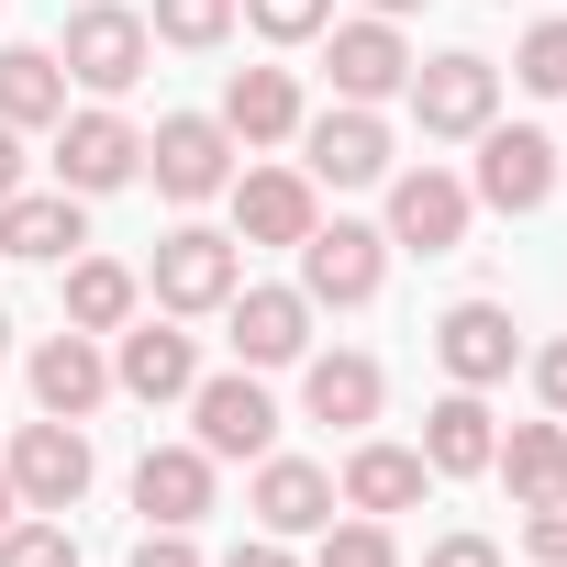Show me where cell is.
I'll return each mask as SVG.
<instances>
[{"mask_svg": "<svg viewBox=\"0 0 567 567\" xmlns=\"http://www.w3.org/2000/svg\"><path fill=\"white\" fill-rule=\"evenodd\" d=\"M145 45H156V34H145V12L79 0V23H68V56H56V68H68L79 90H101V101H112V90H134V79H145Z\"/></svg>", "mask_w": 567, "mask_h": 567, "instance_id": "1", "label": "cell"}, {"mask_svg": "<svg viewBox=\"0 0 567 567\" xmlns=\"http://www.w3.org/2000/svg\"><path fill=\"white\" fill-rule=\"evenodd\" d=\"M467 200H489V212H545V200H556V145L523 134V123H478V178H467Z\"/></svg>", "mask_w": 567, "mask_h": 567, "instance_id": "2", "label": "cell"}, {"mask_svg": "<svg viewBox=\"0 0 567 567\" xmlns=\"http://www.w3.org/2000/svg\"><path fill=\"white\" fill-rule=\"evenodd\" d=\"M12 489H23V512H79L90 501V434L79 423H23L12 434Z\"/></svg>", "mask_w": 567, "mask_h": 567, "instance_id": "3", "label": "cell"}, {"mask_svg": "<svg viewBox=\"0 0 567 567\" xmlns=\"http://www.w3.org/2000/svg\"><path fill=\"white\" fill-rule=\"evenodd\" d=\"M379 256H390V234H368V223H312V234H301V301H334V312L379 301Z\"/></svg>", "mask_w": 567, "mask_h": 567, "instance_id": "4", "label": "cell"}, {"mask_svg": "<svg viewBox=\"0 0 567 567\" xmlns=\"http://www.w3.org/2000/svg\"><path fill=\"white\" fill-rule=\"evenodd\" d=\"M145 167H156L167 200H212V189L234 178V134H223L212 112H167V123L145 134Z\"/></svg>", "mask_w": 567, "mask_h": 567, "instance_id": "5", "label": "cell"}, {"mask_svg": "<svg viewBox=\"0 0 567 567\" xmlns=\"http://www.w3.org/2000/svg\"><path fill=\"white\" fill-rule=\"evenodd\" d=\"M234 290H245L234 234H200V223H178V234L156 245V301H167V312H223Z\"/></svg>", "mask_w": 567, "mask_h": 567, "instance_id": "6", "label": "cell"}, {"mask_svg": "<svg viewBox=\"0 0 567 567\" xmlns=\"http://www.w3.org/2000/svg\"><path fill=\"white\" fill-rule=\"evenodd\" d=\"M134 167H145V134H134L123 112H79V123H56V189L101 200V189H123Z\"/></svg>", "mask_w": 567, "mask_h": 567, "instance_id": "7", "label": "cell"}, {"mask_svg": "<svg viewBox=\"0 0 567 567\" xmlns=\"http://www.w3.org/2000/svg\"><path fill=\"white\" fill-rule=\"evenodd\" d=\"M189 423H200V456H267V445H278V401L256 390V368L200 379V390H189Z\"/></svg>", "mask_w": 567, "mask_h": 567, "instance_id": "8", "label": "cell"}, {"mask_svg": "<svg viewBox=\"0 0 567 567\" xmlns=\"http://www.w3.org/2000/svg\"><path fill=\"white\" fill-rule=\"evenodd\" d=\"M401 90H412L423 134H478V123L501 112V68H489V56H434V68H412Z\"/></svg>", "mask_w": 567, "mask_h": 567, "instance_id": "9", "label": "cell"}, {"mask_svg": "<svg viewBox=\"0 0 567 567\" xmlns=\"http://www.w3.org/2000/svg\"><path fill=\"white\" fill-rule=\"evenodd\" d=\"M390 245H412V256H456V245H467V178H445V167L390 178Z\"/></svg>", "mask_w": 567, "mask_h": 567, "instance_id": "10", "label": "cell"}, {"mask_svg": "<svg viewBox=\"0 0 567 567\" xmlns=\"http://www.w3.org/2000/svg\"><path fill=\"white\" fill-rule=\"evenodd\" d=\"M434 357H445V379H456V390H489V379H512L523 334H512V312H501V301H456V312L434 323Z\"/></svg>", "mask_w": 567, "mask_h": 567, "instance_id": "11", "label": "cell"}, {"mask_svg": "<svg viewBox=\"0 0 567 567\" xmlns=\"http://www.w3.org/2000/svg\"><path fill=\"white\" fill-rule=\"evenodd\" d=\"M301 145H312V178H323V189H368V178H390V123H379L368 101L323 112Z\"/></svg>", "mask_w": 567, "mask_h": 567, "instance_id": "12", "label": "cell"}, {"mask_svg": "<svg viewBox=\"0 0 567 567\" xmlns=\"http://www.w3.org/2000/svg\"><path fill=\"white\" fill-rule=\"evenodd\" d=\"M101 390H112V357H101L79 323L34 346V401H45L56 423H90V412H101Z\"/></svg>", "mask_w": 567, "mask_h": 567, "instance_id": "13", "label": "cell"}, {"mask_svg": "<svg viewBox=\"0 0 567 567\" xmlns=\"http://www.w3.org/2000/svg\"><path fill=\"white\" fill-rule=\"evenodd\" d=\"M134 512L167 523V534H189V523L212 512V456H200V445H145V467H134Z\"/></svg>", "mask_w": 567, "mask_h": 567, "instance_id": "14", "label": "cell"}, {"mask_svg": "<svg viewBox=\"0 0 567 567\" xmlns=\"http://www.w3.org/2000/svg\"><path fill=\"white\" fill-rule=\"evenodd\" d=\"M323 523H334V478L312 456H267L256 467V534L290 545V534H323Z\"/></svg>", "mask_w": 567, "mask_h": 567, "instance_id": "15", "label": "cell"}, {"mask_svg": "<svg viewBox=\"0 0 567 567\" xmlns=\"http://www.w3.org/2000/svg\"><path fill=\"white\" fill-rule=\"evenodd\" d=\"M223 312H234V357H245V368H290V357L312 346V301H301V290H234Z\"/></svg>", "mask_w": 567, "mask_h": 567, "instance_id": "16", "label": "cell"}, {"mask_svg": "<svg viewBox=\"0 0 567 567\" xmlns=\"http://www.w3.org/2000/svg\"><path fill=\"white\" fill-rule=\"evenodd\" d=\"M112 390H134V401H189V390H200V346L167 334V323H134L123 357H112Z\"/></svg>", "mask_w": 567, "mask_h": 567, "instance_id": "17", "label": "cell"}, {"mask_svg": "<svg viewBox=\"0 0 567 567\" xmlns=\"http://www.w3.org/2000/svg\"><path fill=\"white\" fill-rule=\"evenodd\" d=\"M489 456H501V423H489V401H478V390H445V401L423 412V467H434V478H478Z\"/></svg>", "mask_w": 567, "mask_h": 567, "instance_id": "18", "label": "cell"}, {"mask_svg": "<svg viewBox=\"0 0 567 567\" xmlns=\"http://www.w3.org/2000/svg\"><path fill=\"white\" fill-rule=\"evenodd\" d=\"M223 134H234V145H290V134H301V79H290V68H234Z\"/></svg>", "mask_w": 567, "mask_h": 567, "instance_id": "19", "label": "cell"}, {"mask_svg": "<svg viewBox=\"0 0 567 567\" xmlns=\"http://www.w3.org/2000/svg\"><path fill=\"white\" fill-rule=\"evenodd\" d=\"M68 245H90V223H79V189H12V200H0V256L45 267V256H68Z\"/></svg>", "mask_w": 567, "mask_h": 567, "instance_id": "20", "label": "cell"}, {"mask_svg": "<svg viewBox=\"0 0 567 567\" xmlns=\"http://www.w3.org/2000/svg\"><path fill=\"white\" fill-rule=\"evenodd\" d=\"M234 223H245V245H301V234H312V178H301V167L234 178Z\"/></svg>", "mask_w": 567, "mask_h": 567, "instance_id": "21", "label": "cell"}, {"mask_svg": "<svg viewBox=\"0 0 567 567\" xmlns=\"http://www.w3.org/2000/svg\"><path fill=\"white\" fill-rule=\"evenodd\" d=\"M323 68H334V90H346V101H390V90L412 79V45L368 12V23H346V34H334V56H323Z\"/></svg>", "mask_w": 567, "mask_h": 567, "instance_id": "22", "label": "cell"}, {"mask_svg": "<svg viewBox=\"0 0 567 567\" xmlns=\"http://www.w3.org/2000/svg\"><path fill=\"white\" fill-rule=\"evenodd\" d=\"M423 445H357L346 456V512H368V523H390V512H412L423 501Z\"/></svg>", "mask_w": 567, "mask_h": 567, "instance_id": "23", "label": "cell"}, {"mask_svg": "<svg viewBox=\"0 0 567 567\" xmlns=\"http://www.w3.org/2000/svg\"><path fill=\"white\" fill-rule=\"evenodd\" d=\"M0 123H68V68L45 45H0Z\"/></svg>", "mask_w": 567, "mask_h": 567, "instance_id": "24", "label": "cell"}, {"mask_svg": "<svg viewBox=\"0 0 567 567\" xmlns=\"http://www.w3.org/2000/svg\"><path fill=\"white\" fill-rule=\"evenodd\" d=\"M301 401H312V423H379V357H312V379H301Z\"/></svg>", "mask_w": 567, "mask_h": 567, "instance_id": "25", "label": "cell"}, {"mask_svg": "<svg viewBox=\"0 0 567 567\" xmlns=\"http://www.w3.org/2000/svg\"><path fill=\"white\" fill-rule=\"evenodd\" d=\"M68 323H79V334H123V323H134V267L79 256V267H68Z\"/></svg>", "mask_w": 567, "mask_h": 567, "instance_id": "26", "label": "cell"}, {"mask_svg": "<svg viewBox=\"0 0 567 567\" xmlns=\"http://www.w3.org/2000/svg\"><path fill=\"white\" fill-rule=\"evenodd\" d=\"M489 467H501L523 501H545V489H567V434H556V423H512Z\"/></svg>", "mask_w": 567, "mask_h": 567, "instance_id": "27", "label": "cell"}, {"mask_svg": "<svg viewBox=\"0 0 567 567\" xmlns=\"http://www.w3.org/2000/svg\"><path fill=\"white\" fill-rule=\"evenodd\" d=\"M0 567H79L68 512H56V523H0Z\"/></svg>", "mask_w": 567, "mask_h": 567, "instance_id": "28", "label": "cell"}, {"mask_svg": "<svg viewBox=\"0 0 567 567\" xmlns=\"http://www.w3.org/2000/svg\"><path fill=\"white\" fill-rule=\"evenodd\" d=\"M312 567H401V545H390V523L357 512V523H323V556Z\"/></svg>", "mask_w": 567, "mask_h": 567, "instance_id": "29", "label": "cell"}, {"mask_svg": "<svg viewBox=\"0 0 567 567\" xmlns=\"http://www.w3.org/2000/svg\"><path fill=\"white\" fill-rule=\"evenodd\" d=\"M145 34H167V45H223V34H234V0H156Z\"/></svg>", "mask_w": 567, "mask_h": 567, "instance_id": "30", "label": "cell"}, {"mask_svg": "<svg viewBox=\"0 0 567 567\" xmlns=\"http://www.w3.org/2000/svg\"><path fill=\"white\" fill-rule=\"evenodd\" d=\"M245 23H256L267 45H312V34L334 23V0H245Z\"/></svg>", "mask_w": 567, "mask_h": 567, "instance_id": "31", "label": "cell"}, {"mask_svg": "<svg viewBox=\"0 0 567 567\" xmlns=\"http://www.w3.org/2000/svg\"><path fill=\"white\" fill-rule=\"evenodd\" d=\"M534 101H567V23H534L523 34V68H512Z\"/></svg>", "mask_w": 567, "mask_h": 567, "instance_id": "32", "label": "cell"}, {"mask_svg": "<svg viewBox=\"0 0 567 567\" xmlns=\"http://www.w3.org/2000/svg\"><path fill=\"white\" fill-rule=\"evenodd\" d=\"M523 545H534L545 567H567V489H545V501H523Z\"/></svg>", "mask_w": 567, "mask_h": 567, "instance_id": "33", "label": "cell"}, {"mask_svg": "<svg viewBox=\"0 0 567 567\" xmlns=\"http://www.w3.org/2000/svg\"><path fill=\"white\" fill-rule=\"evenodd\" d=\"M423 567H501V545H489V534H445Z\"/></svg>", "mask_w": 567, "mask_h": 567, "instance_id": "34", "label": "cell"}, {"mask_svg": "<svg viewBox=\"0 0 567 567\" xmlns=\"http://www.w3.org/2000/svg\"><path fill=\"white\" fill-rule=\"evenodd\" d=\"M134 567H200V556H189V534H167V523H156V534L134 545Z\"/></svg>", "mask_w": 567, "mask_h": 567, "instance_id": "35", "label": "cell"}, {"mask_svg": "<svg viewBox=\"0 0 567 567\" xmlns=\"http://www.w3.org/2000/svg\"><path fill=\"white\" fill-rule=\"evenodd\" d=\"M534 390H545V412H567V334L534 357Z\"/></svg>", "mask_w": 567, "mask_h": 567, "instance_id": "36", "label": "cell"}, {"mask_svg": "<svg viewBox=\"0 0 567 567\" xmlns=\"http://www.w3.org/2000/svg\"><path fill=\"white\" fill-rule=\"evenodd\" d=\"M223 567H290V545H278V534H256V545H234Z\"/></svg>", "mask_w": 567, "mask_h": 567, "instance_id": "37", "label": "cell"}, {"mask_svg": "<svg viewBox=\"0 0 567 567\" xmlns=\"http://www.w3.org/2000/svg\"><path fill=\"white\" fill-rule=\"evenodd\" d=\"M12 189H23V134L0 123V200H12Z\"/></svg>", "mask_w": 567, "mask_h": 567, "instance_id": "38", "label": "cell"}, {"mask_svg": "<svg viewBox=\"0 0 567 567\" xmlns=\"http://www.w3.org/2000/svg\"><path fill=\"white\" fill-rule=\"evenodd\" d=\"M0 523H23V489H12V467H0Z\"/></svg>", "mask_w": 567, "mask_h": 567, "instance_id": "39", "label": "cell"}, {"mask_svg": "<svg viewBox=\"0 0 567 567\" xmlns=\"http://www.w3.org/2000/svg\"><path fill=\"white\" fill-rule=\"evenodd\" d=\"M368 12H379V23H401V12H412V0H368Z\"/></svg>", "mask_w": 567, "mask_h": 567, "instance_id": "40", "label": "cell"}, {"mask_svg": "<svg viewBox=\"0 0 567 567\" xmlns=\"http://www.w3.org/2000/svg\"><path fill=\"white\" fill-rule=\"evenodd\" d=\"M0 357H12V312H0Z\"/></svg>", "mask_w": 567, "mask_h": 567, "instance_id": "41", "label": "cell"}]
</instances>
